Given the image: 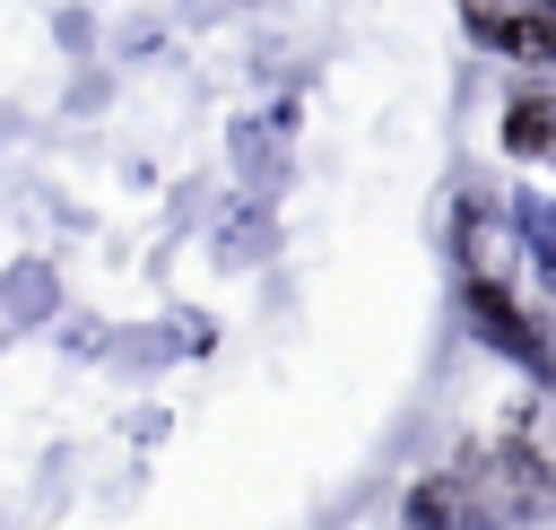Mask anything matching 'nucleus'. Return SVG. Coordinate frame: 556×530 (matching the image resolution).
Returning a JSON list of instances; mask_svg holds the SVG:
<instances>
[{
	"mask_svg": "<svg viewBox=\"0 0 556 530\" xmlns=\"http://www.w3.org/2000/svg\"><path fill=\"white\" fill-rule=\"evenodd\" d=\"M504 148L556 165V96H513V113H504Z\"/></svg>",
	"mask_w": 556,
	"mask_h": 530,
	"instance_id": "7ed1b4c3",
	"label": "nucleus"
},
{
	"mask_svg": "<svg viewBox=\"0 0 556 530\" xmlns=\"http://www.w3.org/2000/svg\"><path fill=\"white\" fill-rule=\"evenodd\" d=\"M547 9H556V0H547Z\"/></svg>",
	"mask_w": 556,
	"mask_h": 530,
	"instance_id": "423d86ee",
	"label": "nucleus"
},
{
	"mask_svg": "<svg viewBox=\"0 0 556 530\" xmlns=\"http://www.w3.org/2000/svg\"><path fill=\"white\" fill-rule=\"evenodd\" d=\"M469 17H478L495 43H513V52H556V17H513V9H495V0H469Z\"/></svg>",
	"mask_w": 556,
	"mask_h": 530,
	"instance_id": "20e7f679",
	"label": "nucleus"
},
{
	"mask_svg": "<svg viewBox=\"0 0 556 530\" xmlns=\"http://www.w3.org/2000/svg\"><path fill=\"white\" fill-rule=\"evenodd\" d=\"M469 313H478V321L495 330V348H513V356H521V348H539V339H530V321H521V313H513V304H504V295H495L486 278L469 287Z\"/></svg>",
	"mask_w": 556,
	"mask_h": 530,
	"instance_id": "39448f33",
	"label": "nucleus"
},
{
	"mask_svg": "<svg viewBox=\"0 0 556 530\" xmlns=\"http://www.w3.org/2000/svg\"><path fill=\"white\" fill-rule=\"evenodd\" d=\"M408 530H504V521L486 513L469 469H434V478L408 487Z\"/></svg>",
	"mask_w": 556,
	"mask_h": 530,
	"instance_id": "f03ea898",
	"label": "nucleus"
},
{
	"mask_svg": "<svg viewBox=\"0 0 556 530\" xmlns=\"http://www.w3.org/2000/svg\"><path fill=\"white\" fill-rule=\"evenodd\" d=\"M469 478H478V495H486V513H495L504 530H513V521H539V513L556 504L547 460H539V452H521V443H495V452H486Z\"/></svg>",
	"mask_w": 556,
	"mask_h": 530,
	"instance_id": "f257e3e1",
	"label": "nucleus"
}]
</instances>
